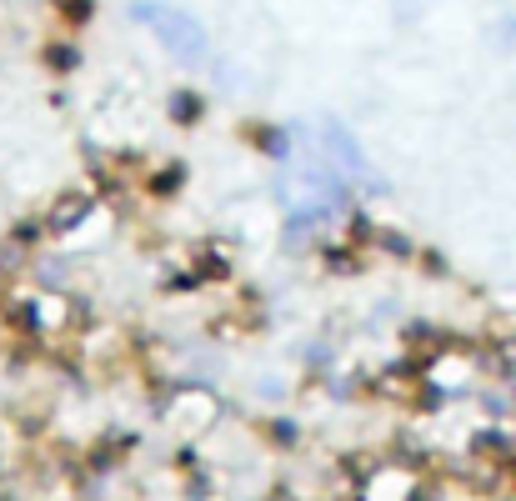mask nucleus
Here are the masks:
<instances>
[{"label":"nucleus","instance_id":"nucleus-1","mask_svg":"<svg viewBox=\"0 0 516 501\" xmlns=\"http://www.w3.org/2000/svg\"><path fill=\"white\" fill-rule=\"evenodd\" d=\"M131 16H136V21L161 41V51L176 56L181 66H201V61L211 56V36H206V26H201L191 11L166 6V0H136Z\"/></svg>","mask_w":516,"mask_h":501},{"label":"nucleus","instance_id":"nucleus-2","mask_svg":"<svg viewBox=\"0 0 516 501\" xmlns=\"http://www.w3.org/2000/svg\"><path fill=\"white\" fill-rule=\"evenodd\" d=\"M276 196H281V206L296 216V221H321V216H331L336 206H341V181L326 171V166H291V171H281V181H276Z\"/></svg>","mask_w":516,"mask_h":501},{"label":"nucleus","instance_id":"nucleus-3","mask_svg":"<svg viewBox=\"0 0 516 501\" xmlns=\"http://www.w3.org/2000/svg\"><path fill=\"white\" fill-rule=\"evenodd\" d=\"M321 151H326V161H331L346 181H366V186L376 181V176H371L376 166L366 161V151L356 146V136H351L341 121H321Z\"/></svg>","mask_w":516,"mask_h":501}]
</instances>
